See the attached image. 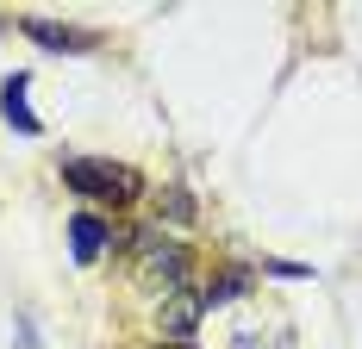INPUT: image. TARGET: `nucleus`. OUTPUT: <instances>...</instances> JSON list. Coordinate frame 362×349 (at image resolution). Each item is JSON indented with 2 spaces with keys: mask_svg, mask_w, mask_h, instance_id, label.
<instances>
[{
  "mask_svg": "<svg viewBox=\"0 0 362 349\" xmlns=\"http://www.w3.org/2000/svg\"><path fill=\"white\" fill-rule=\"evenodd\" d=\"M75 194H88V200H112V206H125V200H138L144 194V181L138 169H125V162H100V156H75L69 169H63Z\"/></svg>",
  "mask_w": 362,
  "mask_h": 349,
  "instance_id": "f257e3e1",
  "label": "nucleus"
},
{
  "mask_svg": "<svg viewBox=\"0 0 362 349\" xmlns=\"http://www.w3.org/2000/svg\"><path fill=\"white\" fill-rule=\"evenodd\" d=\"M138 268H144L150 280H169V287H175V280L187 275V268H194V256H187L181 244H163V237H144V244H138Z\"/></svg>",
  "mask_w": 362,
  "mask_h": 349,
  "instance_id": "f03ea898",
  "label": "nucleus"
},
{
  "mask_svg": "<svg viewBox=\"0 0 362 349\" xmlns=\"http://www.w3.org/2000/svg\"><path fill=\"white\" fill-rule=\"evenodd\" d=\"M107 244H112V225L100 218V212H75V218H69V249H75V262H81V268H88V262H100Z\"/></svg>",
  "mask_w": 362,
  "mask_h": 349,
  "instance_id": "7ed1b4c3",
  "label": "nucleus"
},
{
  "mask_svg": "<svg viewBox=\"0 0 362 349\" xmlns=\"http://www.w3.org/2000/svg\"><path fill=\"white\" fill-rule=\"evenodd\" d=\"M200 306H206L200 293H187V287H175V293H169V300L156 306V324H163L169 337H181V343H187V337H194V324H200Z\"/></svg>",
  "mask_w": 362,
  "mask_h": 349,
  "instance_id": "20e7f679",
  "label": "nucleus"
},
{
  "mask_svg": "<svg viewBox=\"0 0 362 349\" xmlns=\"http://www.w3.org/2000/svg\"><path fill=\"white\" fill-rule=\"evenodd\" d=\"M231 349H293V324H288V318H275L269 337H262L256 324H238V331H231Z\"/></svg>",
  "mask_w": 362,
  "mask_h": 349,
  "instance_id": "39448f33",
  "label": "nucleus"
},
{
  "mask_svg": "<svg viewBox=\"0 0 362 349\" xmlns=\"http://www.w3.org/2000/svg\"><path fill=\"white\" fill-rule=\"evenodd\" d=\"M25 32L50 50H94V32H69V25H50V19H25Z\"/></svg>",
  "mask_w": 362,
  "mask_h": 349,
  "instance_id": "423d86ee",
  "label": "nucleus"
},
{
  "mask_svg": "<svg viewBox=\"0 0 362 349\" xmlns=\"http://www.w3.org/2000/svg\"><path fill=\"white\" fill-rule=\"evenodd\" d=\"M25 88H32V81H25V75H13V81L0 88V106H6V119H13V131H25V138H32L37 119H32V106H25Z\"/></svg>",
  "mask_w": 362,
  "mask_h": 349,
  "instance_id": "0eeeda50",
  "label": "nucleus"
},
{
  "mask_svg": "<svg viewBox=\"0 0 362 349\" xmlns=\"http://www.w3.org/2000/svg\"><path fill=\"white\" fill-rule=\"evenodd\" d=\"M163 212H169V225H187V212H194V200H187L181 187H169V194H163Z\"/></svg>",
  "mask_w": 362,
  "mask_h": 349,
  "instance_id": "6e6552de",
  "label": "nucleus"
},
{
  "mask_svg": "<svg viewBox=\"0 0 362 349\" xmlns=\"http://www.w3.org/2000/svg\"><path fill=\"white\" fill-rule=\"evenodd\" d=\"M169 349H187V343H169Z\"/></svg>",
  "mask_w": 362,
  "mask_h": 349,
  "instance_id": "1a4fd4ad",
  "label": "nucleus"
}]
</instances>
